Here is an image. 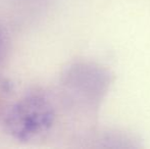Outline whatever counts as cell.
Segmentation results:
<instances>
[{
	"label": "cell",
	"mask_w": 150,
	"mask_h": 149,
	"mask_svg": "<svg viewBox=\"0 0 150 149\" xmlns=\"http://www.w3.org/2000/svg\"><path fill=\"white\" fill-rule=\"evenodd\" d=\"M54 121L50 102L41 95H29L18 101L4 119L7 132L21 142H28L47 133Z\"/></svg>",
	"instance_id": "obj_1"
}]
</instances>
